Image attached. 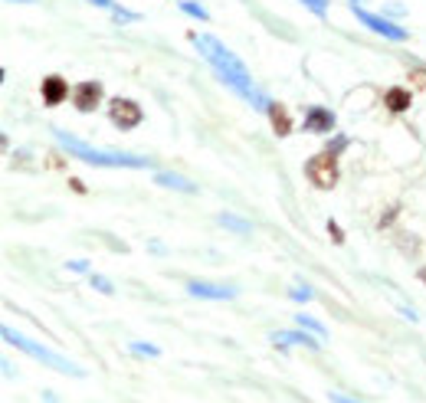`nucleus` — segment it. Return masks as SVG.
I'll use <instances>...</instances> for the list:
<instances>
[{
  "label": "nucleus",
  "mask_w": 426,
  "mask_h": 403,
  "mask_svg": "<svg viewBox=\"0 0 426 403\" xmlns=\"http://www.w3.org/2000/svg\"><path fill=\"white\" fill-rule=\"evenodd\" d=\"M190 43L200 50V56H204L207 62H210V69L217 72V79L220 82H226V86L233 89V92L239 95V99H246L253 109H259V112H266L269 109V99H266L259 89H256L253 76L246 72V66L239 62V56H233L226 46L217 40V36L210 33H190Z\"/></svg>",
  "instance_id": "nucleus-1"
},
{
  "label": "nucleus",
  "mask_w": 426,
  "mask_h": 403,
  "mask_svg": "<svg viewBox=\"0 0 426 403\" xmlns=\"http://www.w3.org/2000/svg\"><path fill=\"white\" fill-rule=\"evenodd\" d=\"M56 135V141H60L62 148H66L72 158H79V161L92 164V167H135V171H145V167H151V161L148 158H138V155H125V151H102V148H92L85 145V141H79L76 135H66V131H53Z\"/></svg>",
  "instance_id": "nucleus-2"
},
{
  "label": "nucleus",
  "mask_w": 426,
  "mask_h": 403,
  "mask_svg": "<svg viewBox=\"0 0 426 403\" xmlns=\"http://www.w3.org/2000/svg\"><path fill=\"white\" fill-rule=\"evenodd\" d=\"M4 341H10V344H17L20 351H26L30 358H36V360H43V364H50L53 370H60V374H72V377H82L85 370L79 368V364H72L69 358H62V354H56V351H50V348H43V344H36V341H30L26 335H20V331H13V328H4Z\"/></svg>",
  "instance_id": "nucleus-3"
},
{
  "label": "nucleus",
  "mask_w": 426,
  "mask_h": 403,
  "mask_svg": "<svg viewBox=\"0 0 426 403\" xmlns=\"http://www.w3.org/2000/svg\"><path fill=\"white\" fill-rule=\"evenodd\" d=\"M305 177L312 180L318 190H332L334 184H338V158H334V151H322V155L308 158Z\"/></svg>",
  "instance_id": "nucleus-4"
},
{
  "label": "nucleus",
  "mask_w": 426,
  "mask_h": 403,
  "mask_svg": "<svg viewBox=\"0 0 426 403\" xmlns=\"http://www.w3.org/2000/svg\"><path fill=\"white\" fill-rule=\"evenodd\" d=\"M109 118H111L115 128L131 131V128L141 125L145 112H141V105H138L135 99H121V95H119V99H111V102H109Z\"/></svg>",
  "instance_id": "nucleus-5"
},
{
  "label": "nucleus",
  "mask_w": 426,
  "mask_h": 403,
  "mask_svg": "<svg viewBox=\"0 0 426 403\" xmlns=\"http://www.w3.org/2000/svg\"><path fill=\"white\" fill-rule=\"evenodd\" d=\"M351 13L361 20L364 26H371L374 33H381V36H387V40H397V43H403L407 40V30H400V26H393L390 20H383V17H377V13H367L361 4H351Z\"/></svg>",
  "instance_id": "nucleus-6"
},
{
  "label": "nucleus",
  "mask_w": 426,
  "mask_h": 403,
  "mask_svg": "<svg viewBox=\"0 0 426 403\" xmlns=\"http://www.w3.org/2000/svg\"><path fill=\"white\" fill-rule=\"evenodd\" d=\"M99 102H102V86L99 82H79L76 89H72V105H76L79 112H95L99 109Z\"/></svg>",
  "instance_id": "nucleus-7"
},
{
  "label": "nucleus",
  "mask_w": 426,
  "mask_h": 403,
  "mask_svg": "<svg viewBox=\"0 0 426 403\" xmlns=\"http://www.w3.org/2000/svg\"><path fill=\"white\" fill-rule=\"evenodd\" d=\"M332 128H334L332 109H322V105H315V109H308V112H305V131H312V135H328Z\"/></svg>",
  "instance_id": "nucleus-8"
},
{
  "label": "nucleus",
  "mask_w": 426,
  "mask_h": 403,
  "mask_svg": "<svg viewBox=\"0 0 426 403\" xmlns=\"http://www.w3.org/2000/svg\"><path fill=\"white\" fill-rule=\"evenodd\" d=\"M187 292L194 299H213V302H226L236 295V289H230V285H213V282H190Z\"/></svg>",
  "instance_id": "nucleus-9"
},
{
  "label": "nucleus",
  "mask_w": 426,
  "mask_h": 403,
  "mask_svg": "<svg viewBox=\"0 0 426 403\" xmlns=\"http://www.w3.org/2000/svg\"><path fill=\"white\" fill-rule=\"evenodd\" d=\"M69 99V82L62 76H46L43 79V102L50 105H60V102H66Z\"/></svg>",
  "instance_id": "nucleus-10"
},
{
  "label": "nucleus",
  "mask_w": 426,
  "mask_h": 403,
  "mask_svg": "<svg viewBox=\"0 0 426 403\" xmlns=\"http://www.w3.org/2000/svg\"><path fill=\"white\" fill-rule=\"evenodd\" d=\"M269 341H273L275 348H289V344H305V348H322V344H318L312 335H305V328H302V331H273V338H269Z\"/></svg>",
  "instance_id": "nucleus-11"
},
{
  "label": "nucleus",
  "mask_w": 426,
  "mask_h": 403,
  "mask_svg": "<svg viewBox=\"0 0 426 403\" xmlns=\"http://www.w3.org/2000/svg\"><path fill=\"white\" fill-rule=\"evenodd\" d=\"M266 115H269V121H273V131L279 138H285L292 131V118H289V112H285V105H279V102H269V109H266Z\"/></svg>",
  "instance_id": "nucleus-12"
},
{
  "label": "nucleus",
  "mask_w": 426,
  "mask_h": 403,
  "mask_svg": "<svg viewBox=\"0 0 426 403\" xmlns=\"http://www.w3.org/2000/svg\"><path fill=\"white\" fill-rule=\"evenodd\" d=\"M154 180L161 184V187H170V190H180V194H197V184L187 177H180V174H168V171H158Z\"/></svg>",
  "instance_id": "nucleus-13"
},
{
  "label": "nucleus",
  "mask_w": 426,
  "mask_h": 403,
  "mask_svg": "<svg viewBox=\"0 0 426 403\" xmlns=\"http://www.w3.org/2000/svg\"><path fill=\"white\" fill-rule=\"evenodd\" d=\"M383 105H387L390 112H407L410 109V92L407 89H400V86L387 89V92H383Z\"/></svg>",
  "instance_id": "nucleus-14"
},
{
  "label": "nucleus",
  "mask_w": 426,
  "mask_h": 403,
  "mask_svg": "<svg viewBox=\"0 0 426 403\" xmlns=\"http://www.w3.org/2000/svg\"><path fill=\"white\" fill-rule=\"evenodd\" d=\"M217 223L226 226V230H236V233H249V230H253L246 220H239V216H233V214H220V216H217Z\"/></svg>",
  "instance_id": "nucleus-15"
},
{
  "label": "nucleus",
  "mask_w": 426,
  "mask_h": 403,
  "mask_svg": "<svg viewBox=\"0 0 426 403\" xmlns=\"http://www.w3.org/2000/svg\"><path fill=\"white\" fill-rule=\"evenodd\" d=\"M295 321H298V328H305V331H312V335H318V338L328 335V328H324L322 321H315V318H308V315H295Z\"/></svg>",
  "instance_id": "nucleus-16"
},
{
  "label": "nucleus",
  "mask_w": 426,
  "mask_h": 403,
  "mask_svg": "<svg viewBox=\"0 0 426 403\" xmlns=\"http://www.w3.org/2000/svg\"><path fill=\"white\" fill-rule=\"evenodd\" d=\"M180 10H184V13H190V17H197V20H207V17H210V13H207L200 4H194V0H184V4H180Z\"/></svg>",
  "instance_id": "nucleus-17"
},
{
  "label": "nucleus",
  "mask_w": 426,
  "mask_h": 403,
  "mask_svg": "<svg viewBox=\"0 0 426 403\" xmlns=\"http://www.w3.org/2000/svg\"><path fill=\"white\" fill-rule=\"evenodd\" d=\"M302 4H305L315 17H324V13H328V0H302Z\"/></svg>",
  "instance_id": "nucleus-18"
},
{
  "label": "nucleus",
  "mask_w": 426,
  "mask_h": 403,
  "mask_svg": "<svg viewBox=\"0 0 426 403\" xmlns=\"http://www.w3.org/2000/svg\"><path fill=\"white\" fill-rule=\"evenodd\" d=\"M92 289H99L102 295H111V292H115V289H111V282L105 279V275H92Z\"/></svg>",
  "instance_id": "nucleus-19"
},
{
  "label": "nucleus",
  "mask_w": 426,
  "mask_h": 403,
  "mask_svg": "<svg viewBox=\"0 0 426 403\" xmlns=\"http://www.w3.org/2000/svg\"><path fill=\"white\" fill-rule=\"evenodd\" d=\"M131 351H138V354H148V358H158V348H154V344H145V341H135L131 344Z\"/></svg>",
  "instance_id": "nucleus-20"
},
{
  "label": "nucleus",
  "mask_w": 426,
  "mask_h": 403,
  "mask_svg": "<svg viewBox=\"0 0 426 403\" xmlns=\"http://www.w3.org/2000/svg\"><path fill=\"white\" fill-rule=\"evenodd\" d=\"M111 17H115V20H121V23H131V20H138V13H131V10H121V7H115V10H111Z\"/></svg>",
  "instance_id": "nucleus-21"
},
{
  "label": "nucleus",
  "mask_w": 426,
  "mask_h": 403,
  "mask_svg": "<svg viewBox=\"0 0 426 403\" xmlns=\"http://www.w3.org/2000/svg\"><path fill=\"white\" fill-rule=\"evenodd\" d=\"M289 295H292L295 302H308V299H312V289H302V285H298V289H292Z\"/></svg>",
  "instance_id": "nucleus-22"
},
{
  "label": "nucleus",
  "mask_w": 426,
  "mask_h": 403,
  "mask_svg": "<svg viewBox=\"0 0 426 403\" xmlns=\"http://www.w3.org/2000/svg\"><path fill=\"white\" fill-rule=\"evenodd\" d=\"M328 233H332V240H334V243H344V233H341V226L334 223V220H328Z\"/></svg>",
  "instance_id": "nucleus-23"
},
{
  "label": "nucleus",
  "mask_w": 426,
  "mask_h": 403,
  "mask_svg": "<svg viewBox=\"0 0 426 403\" xmlns=\"http://www.w3.org/2000/svg\"><path fill=\"white\" fill-rule=\"evenodd\" d=\"M69 269H72V272H85V269H89V263H85V259H72V263H66Z\"/></svg>",
  "instance_id": "nucleus-24"
},
{
  "label": "nucleus",
  "mask_w": 426,
  "mask_h": 403,
  "mask_svg": "<svg viewBox=\"0 0 426 403\" xmlns=\"http://www.w3.org/2000/svg\"><path fill=\"white\" fill-rule=\"evenodd\" d=\"M89 4H95V7H105V10H115V7H119L115 0H89Z\"/></svg>",
  "instance_id": "nucleus-25"
},
{
  "label": "nucleus",
  "mask_w": 426,
  "mask_h": 403,
  "mask_svg": "<svg viewBox=\"0 0 426 403\" xmlns=\"http://www.w3.org/2000/svg\"><path fill=\"white\" fill-rule=\"evenodd\" d=\"M332 403H358V400H348L344 394H332Z\"/></svg>",
  "instance_id": "nucleus-26"
},
{
  "label": "nucleus",
  "mask_w": 426,
  "mask_h": 403,
  "mask_svg": "<svg viewBox=\"0 0 426 403\" xmlns=\"http://www.w3.org/2000/svg\"><path fill=\"white\" fill-rule=\"evenodd\" d=\"M387 223H393V210H387V214L381 216V226H387Z\"/></svg>",
  "instance_id": "nucleus-27"
},
{
  "label": "nucleus",
  "mask_w": 426,
  "mask_h": 403,
  "mask_svg": "<svg viewBox=\"0 0 426 403\" xmlns=\"http://www.w3.org/2000/svg\"><path fill=\"white\" fill-rule=\"evenodd\" d=\"M46 403H60V400H56V397H53V394H46Z\"/></svg>",
  "instance_id": "nucleus-28"
},
{
  "label": "nucleus",
  "mask_w": 426,
  "mask_h": 403,
  "mask_svg": "<svg viewBox=\"0 0 426 403\" xmlns=\"http://www.w3.org/2000/svg\"><path fill=\"white\" fill-rule=\"evenodd\" d=\"M420 279H423V282H426V269H423V272H420Z\"/></svg>",
  "instance_id": "nucleus-29"
},
{
  "label": "nucleus",
  "mask_w": 426,
  "mask_h": 403,
  "mask_svg": "<svg viewBox=\"0 0 426 403\" xmlns=\"http://www.w3.org/2000/svg\"><path fill=\"white\" fill-rule=\"evenodd\" d=\"M17 4H33V0H17Z\"/></svg>",
  "instance_id": "nucleus-30"
},
{
  "label": "nucleus",
  "mask_w": 426,
  "mask_h": 403,
  "mask_svg": "<svg viewBox=\"0 0 426 403\" xmlns=\"http://www.w3.org/2000/svg\"><path fill=\"white\" fill-rule=\"evenodd\" d=\"M351 4H361V0H351Z\"/></svg>",
  "instance_id": "nucleus-31"
}]
</instances>
